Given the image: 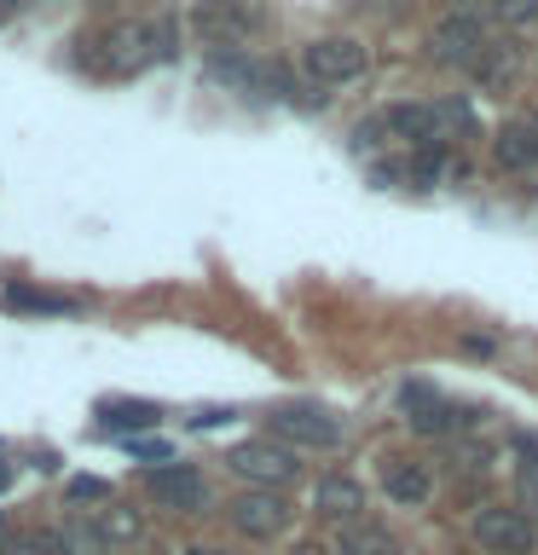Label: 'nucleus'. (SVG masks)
<instances>
[{
	"label": "nucleus",
	"instance_id": "f257e3e1",
	"mask_svg": "<svg viewBox=\"0 0 538 555\" xmlns=\"http://www.w3.org/2000/svg\"><path fill=\"white\" fill-rule=\"evenodd\" d=\"M232 468L249 486H267V492H278V486L302 480V457H295L290 446H272V440H243L232 451Z\"/></svg>",
	"mask_w": 538,
	"mask_h": 555
},
{
	"label": "nucleus",
	"instance_id": "f03ea898",
	"mask_svg": "<svg viewBox=\"0 0 538 555\" xmlns=\"http://www.w3.org/2000/svg\"><path fill=\"white\" fill-rule=\"evenodd\" d=\"M434 59L440 64H469L475 69L486 52H492V41H486V29H481V17H469V12H458V17H446V24H434Z\"/></svg>",
	"mask_w": 538,
	"mask_h": 555
},
{
	"label": "nucleus",
	"instance_id": "7ed1b4c3",
	"mask_svg": "<svg viewBox=\"0 0 538 555\" xmlns=\"http://www.w3.org/2000/svg\"><path fill=\"white\" fill-rule=\"evenodd\" d=\"M302 64H307V76L312 81H354L359 69H364V47L359 41H347V35H324V41H312L302 52Z\"/></svg>",
	"mask_w": 538,
	"mask_h": 555
},
{
	"label": "nucleus",
	"instance_id": "20e7f679",
	"mask_svg": "<svg viewBox=\"0 0 538 555\" xmlns=\"http://www.w3.org/2000/svg\"><path fill=\"white\" fill-rule=\"evenodd\" d=\"M232 527L243 532V538H278L290 527V503L278 498V492H243V498H232Z\"/></svg>",
	"mask_w": 538,
	"mask_h": 555
},
{
	"label": "nucleus",
	"instance_id": "39448f33",
	"mask_svg": "<svg viewBox=\"0 0 538 555\" xmlns=\"http://www.w3.org/2000/svg\"><path fill=\"white\" fill-rule=\"evenodd\" d=\"M272 428L284 434V440H295V446H319V451L342 440V423H336V416H324L319 405H284L272 416Z\"/></svg>",
	"mask_w": 538,
	"mask_h": 555
},
{
	"label": "nucleus",
	"instance_id": "423d86ee",
	"mask_svg": "<svg viewBox=\"0 0 538 555\" xmlns=\"http://www.w3.org/2000/svg\"><path fill=\"white\" fill-rule=\"evenodd\" d=\"M475 544L498 550V555H515L533 544V520L521 509H481L475 515Z\"/></svg>",
	"mask_w": 538,
	"mask_h": 555
},
{
	"label": "nucleus",
	"instance_id": "0eeeda50",
	"mask_svg": "<svg viewBox=\"0 0 538 555\" xmlns=\"http://www.w3.org/2000/svg\"><path fill=\"white\" fill-rule=\"evenodd\" d=\"M203 475L197 468H185V463H168V468H156L151 475V498L163 503V509H203Z\"/></svg>",
	"mask_w": 538,
	"mask_h": 555
},
{
	"label": "nucleus",
	"instance_id": "6e6552de",
	"mask_svg": "<svg viewBox=\"0 0 538 555\" xmlns=\"http://www.w3.org/2000/svg\"><path fill=\"white\" fill-rule=\"evenodd\" d=\"M406 416H411L417 434H451V428L475 423V411H451L446 399L428 393V388H406Z\"/></svg>",
	"mask_w": 538,
	"mask_h": 555
},
{
	"label": "nucleus",
	"instance_id": "1a4fd4ad",
	"mask_svg": "<svg viewBox=\"0 0 538 555\" xmlns=\"http://www.w3.org/2000/svg\"><path fill=\"white\" fill-rule=\"evenodd\" d=\"M197 35H203V47H232L249 35V17H243L232 0H203L197 7Z\"/></svg>",
	"mask_w": 538,
	"mask_h": 555
},
{
	"label": "nucleus",
	"instance_id": "9d476101",
	"mask_svg": "<svg viewBox=\"0 0 538 555\" xmlns=\"http://www.w3.org/2000/svg\"><path fill=\"white\" fill-rule=\"evenodd\" d=\"M382 492H388L394 503H423V498L434 492V480H428V468H423V463L388 457V463H382Z\"/></svg>",
	"mask_w": 538,
	"mask_h": 555
},
{
	"label": "nucleus",
	"instance_id": "9b49d317",
	"mask_svg": "<svg viewBox=\"0 0 538 555\" xmlns=\"http://www.w3.org/2000/svg\"><path fill=\"white\" fill-rule=\"evenodd\" d=\"M145 41H156V29H145V24H116L111 41H104V59H111V69H133V64L151 59Z\"/></svg>",
	"mask_w": 538,
	"mask_h": 555
},
{
	"label": "nucleus",
	"instance_id": "f8f14e48",
	"mask_svg": "<svg viewBox=\"0 0 538 555\" xmlns=\"http://www.w3.org/2000/svg\"><path fill=\"white\" fill-rule=\"evenodd\" d=\"M336 555H399L394 532L376 527V520H347L342 538H336Z\"/></svg>",
	"mask_w": 538,
	"mask_h": 555
},
{
	"label": "nucleus",
	"instance_id": "ddd939ff",
	"mask_svg": "<svg viewBox=\"0 0 538 555\" xmlns=\"http://www.w3.org/2000/svg\"><path fill=\"white\" fill-rule=\"evenodd\" d=\"M359 503H364V492H359L354 475H324V480H319V515H330V520H359Z\"/></svg>",
	"mask_w": 538,
	"mask_h": 555
},
{
	"label": "nucleus",
	"instance_id": "4468645a",
	"mask_svg": "<svg viewBox=\"0 0 538 555\" xmlns=\"http://www.w3.org/2000/svg\"><path fill=\"white\" fill-rule=\"evenodd\" d=\"M492 151H498V163L503 168H533L538 163V133H533V116L527 121H510V128H503L498 139H492Z\"/></svg>",
	"mask_w": 538,
	"mask_h": 555
},
{
	"label": "nucleus",
	"instance_id": "2eb2a0df",
	"mask_svg": "<svg viewBox=\"0 0 538 555\" xmlns=\"http://www.w3.org/2000/svg\"><path fill=\"white\" fill-rule=\"evenodd\" d=\"M99 532L111 538V544H133V538H145V515L128 509V503H104L99 515Z\"/></svg>",
	"mask_w": 538,
	"mask_h": 555
},
{
	"label": "nucleus",
	"instance_id": "dca6fc26",
	"mask_svg": "<svg viewBox=\"0 0 538 555\" xmlns=\"http://www.w3.org/2000/svg\"><path fill=\"white\" fill-rule=\"evenodd\" d=\"M388 128L406 133V139H440V116L423 111V104H394V111H388Z\"/></svg>",
	"mask_w": 538,
	"mask_h": 555
},
{
	"label": "nucleus",
	"instance_id": "f3484780",
	"mask_svg": "<svg viewBox=\"0 0 538 555\" xmlns=\"http://www.w3.org/2000/svg\"><path fill=\"white\" fill-rule=\"evenodd\" d=\"M475 76H481L486 87H510V81H515V47H492V52L475 64Z\"/></svg>",
	"mask_w": 538,
	"mask_h": 555
},
{
	"label": "nucleus",
	"instance_id": "a211bd4d",
	"mask_svg": "<svg viewBox=\"0 0 538 555\" xmlns=\"http://www.w3.org/2000/svg\"><path fill=\"white\" fill-rule=\"evenodd\" d=\"M151 423H156V405H139V399L104 405V428H151Z\"/></svg>",
	"mask_w": 538,
	"mask_h": 555
},
{
	"label": "nucleus",
	"instance_id": "6ab92c4d",
	"mask_svg": "<svg viewBox=\"0 0 538 555\" xmlns=\"http://www.w3.org/2000/svg\"><path fill=\"white\" fill-rule=\"evenodd\" d=\"M64 544H69V555H104V544H111V538H104L99 527H76V520H69V527H64Z\"/></svg>",
	"mask_w": 538,
	"mask_h": 555
},
{
	"label": "nucleus",
	"instance_id": "aec40b11",
	"mask_svg": "<svg viewBox=\"0 0 538 555\" xmlns=\"http://www.w3.org/2000/svg\"><path fill=\"white\" fill-rule=\"evenodd\" d=\"M434 116H440V133H475V111H469L463 99H446V104H434Z\"/></svg>",
	"mask_w": 538,
	"mask_h": 555
},
{
	"label": "nucleus",
	"instance_id": "412c9836",
	"mask_svg": "<svg viewBox=\"0 0 538 555\" xmlns=\"http://www.w3.org/2000/svg\"><path fill=\"white\" fill-rule=\"evenodd\" d=\"M492 12L503 24H527V17H538V0H492Z\"/></svg>",
	"mask_w": 538,
	"mask_h": 555
},
{
	"label": "nucleus",
	"instance_id": "4be33fe9",
	"mask_svg": "<svg viewBox=\"0 0 538 555\" xmlns=\"http://www.w3.org/2000/svg\"><path fill=\"white\" fill-rule=\"evenodd\" d=\"M29 555H69V544H64V532H35Z\"/></svg>",
	"mask_w": 538,
	"mask_h": 555
},
{
	"label": "nucleus",
	"instance_id": "5701e85b",
	"mask_svg": "<svg viewBox=\"0 0 538 555\" xmlns=\"http://www.w3.org/2000/svg\"><path fill=\"white\" fill-rule=\"evenodd\" d=\"M521 498H527V509H538V463L521 468Z\"/></svg>",
	"mask_w": 538,
	"mask_h": 555
},
{
	"label": "nucleus",
	"instance_id": "b1692460",
	"mask_svg": "<svg viewBox=\"0 0 538 555\" xmlns=\"http://www.w3.org/2000/svg\"><path fill=\"white\" fill-rule=\"evenodd\" d=\"M69 492H76V498H104V486H99V480H76Z\"/></svg>",
	"mask_w": 538,
	"mask_h": 555
},
{
	"label": "nucleus",
	"instance_id": "393cba45",
	"mask_svg": "<svg viewBox=\"0 0 538 555\" xmlns=\"http://www.w3.org/2000/svg\"><path fill=\"white\" fill-rule=\"evenodd\" d=\"M295 555H324L319 544H295Z\"/></svg>",
	"mask_w": 538,
	"mask_h": 555
},
{
	"label": "nucleus",
	"instance_id": "a878e982",
	"mask_svg": "<svg viewBox=\"0 0 538 555\" xmlns=\"http://www.w3.org/2000/svg\"><path fill=\"white\" fill-rule=\"evenodd\" d=\"M191 555H226V550H191Z\"/></svg>",
	"mask_w": 538,
	"mask_h": 555
},
{
	"label": "nucleus",
	"instance_id": "bb28decb",
	"mask_svg": "<svg viewBox=\"0 0 538 555\" xmlns=\"http://www.w3.org/2000/svg\"><path fill=\"white\" fill-rule=\"evenodd\" d=\"M0 486H7V468H0Z\"/></svg>",
	"mask_w": 538,
	"mask_h": 555
},
{
	"label": "nucleus",
	"instance_id": "cd10ccee",
	"mask_svg": "<svg viewBox=\"0 0 538 555\" xmlns=\"http://www.w3.org/2000/svg\"><path fill=\"white\" fill-rule=\"evenodd\" d=\"M533 133H538V116H533Z\"/></svg>",
	"mask_w": 538,
	"mask_h": 555
}]
</instances>
